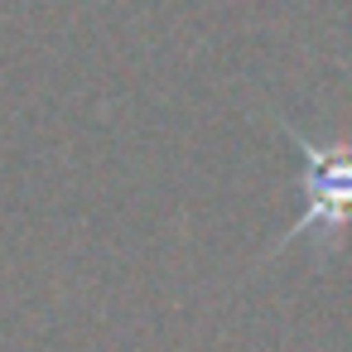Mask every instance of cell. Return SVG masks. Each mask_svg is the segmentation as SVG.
Wrapping results in <instances>:
<instances>
[{
    "instance_id": "6da1fadb",
    "label": "cell",
    "mask_w": 352,
    "mask_h": 352,
    "mask_svg": "<svg viewBox=\"0 0 352 352\" xmlns=\"http://www.w3.org/2000/svg\"><path fill=\"white\" fill-rule=\"evenodd\" d=\"M294 145L304 155V217L294 222V232H285V241L333 236L338 227L352 222V140L314 145L294 135Z\"/></svg>"
}]
</instances>
